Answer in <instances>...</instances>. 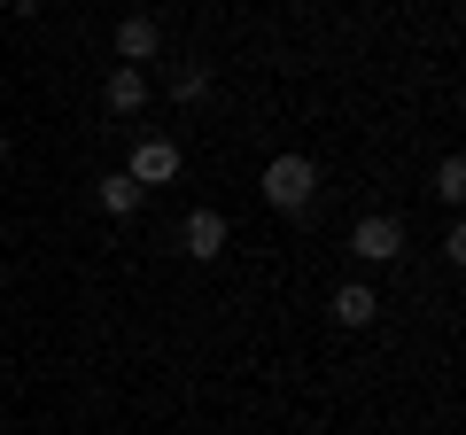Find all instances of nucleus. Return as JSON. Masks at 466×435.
I'll list each match as a JSON object with an SVG mask.
<instances>
[{
    "instance_id": "f8f14e48",
    "label": "nucleus",
    "mask_w": 466,
    "mask_h": 435,
    "mask_svg": "<svg viewBox=\"0 0 466 435\" xmlns=\"http://www.w3.org/2000/svg\"><path fill=\"white\" fill-rule=\"evenodd\" d=\"M0 8H8V0H0Z\"/></svg>"
},
{
    "instance_id": "1a4fd4ad",
    "label": "nucleus",
    "mask_w": 466,
    "mask_h": 435,
    "mask_svg": "<svg viewBox=\"0 0 466 435\" xmlns=\"http://www.w3.org/2000/svg\"><path fill=\"white\" fill-rule=\"evenodd\" d=\"M202 94H210V70H202V63H179V70H171V101H202Z\"/></svg>"
},
{
    "instance_id": "9b49d317",
    "label": "nucleus",
    "mask_w": 466,
    "mask_h": 435,
    "mask_svg": "<svg viewBox=\"0 0 466 435\" xmlns=\"http://www.w3.org/2000/svg\"><path fill=\"white\" fill-rule=\"evenodd\" d=\"M0 156H8V133H0Z\"/></svg>"
},
{
    "instance_id": "423d86ee",
    "label": "nucleus",
    "mask_w": 466,
    "mask_h": 435,
    "mask_svg": "<svg viewBox=\"0 0 466 435\" xmlns=\"http://www.w3.org/2000/svg\"><path fill=\"white\" fill-rule=\"evenodd\" d=\"M334 319H342V327H373V319H381V296H373L366 280L334 288Z\"/></svg>"
},
{
    "instance_id": "9d476101",
    "label": "nucleus",
    "mask_w": 466,
    "mask_h": 435,
    "mask_svg": "<svg viewBox=\"0 0 466 435\" xmlns=\"http://www.w3.org/2000/svg\"><path fill=\"white\" fill-rule=\"evenodd\" d=\"M435 195H443V202L466 195V164H459V156H443V164H435Z\"/></svg>"
},
{
    "instance_id": "f257e3e1",
    "label": "nucleus",
    "mask_w": 466,
    "mask_h": 435,
    "mask_svg": "<svg viewBox=\"0 0 466 435\" xmlns=\"http://www.w3.org/2000/svg\"><path fill=\"white\" fill-rule=\"evenodd\" d=\"M311 195H319V164L311 156H272L265 164V202L272 210H303Z\"/></svg>"
},
{
    "instance_id": "f03ea898",
    "label": "nucleus",
    "mask_w": 466,
    "mask_h": 435,
    "mask_svg": "<svg viewBox=\"0 0 466 435\" xmlns=\"http://www.w3.org/2000/svg\"><path fill=\"white\" fill-rule=\"evenodd\" d=\"M226 241H233V226H226L218 210H187V218H179V257H195V265L226 257Z\"/></svg>"
},
{
    "instance_id": "20e7f679",
    "label": "nucleus",
    "mask_w": 466,
    "mask_h": 435,
    "mask_svg": "<svg viewBox=\"0 0 466 435\" xmlns=\"http://www.w3.org/2000/svg\"><path fill=\"white\" fill-rule=\"evenodd\" d=\"M350 249L366 257V265H389V257H404V226H397V218H381V210H373V218H358V234H350Z\"/></svg>"
},
{
    "instance_id": "6e6552de",
    "label": "nucleus",
    "mask_w": 466,
    "mask_h": 435,
    "mask_svg": "<svg viewBox=\"0 0 466 435\" xmlns=\"http://www.w3.org/2000/svg\"><path fill=\"white\" fill-rule=\"evenodd\" d=\"M140 202H148V187H140L133 171H109V179H101V210H109V218H133Z\"/></svg>"
},
{
    "instance_id": "7ed1b4c3",
    "label": "nucleus",
    "mask_w": 466,
    "mask_h": 435,
    "mask_svg": "<svg viewBox=\"0 0 466 435\" xmlns=\"http://www.w3.org/2000/svg\"><path fill=\"white\" fill-rule=\"evenodd\" d=\"M125 171H133L140 187H171V179H179V140H164V133L133 140V164H125Z\"/></svg>"
},
{
    "instance_id": "39448f33",
    "label": "nucleus",
    "mask_w": 466,
    "mask_h": 435,
    "mask_svg": "<svg viewBox=\"0 0 466 435\" xmlns=\"http://www.w3.org/2000/svg\"><path fill=\"white\" fill-rule=\"evenodd\" d=\"M156 47H164V32H156V16H125V24H116V63H125V70L156 63Z\"/></svg>"
},
{
    "instance_id": "0eeeda50",
    "label": "nucleus",
    "mask_w": 466,
    "mask_h": 435,
    "mask_svg": "<svg viewBox=\"0 0 466 435\" xmlns=\"http://www.w3.org/2000/svg\"><path fill=\"white\" fill-rule=\"evenodd\" d=\"M101 101H109L116 117H133L140 101H148V78H140V70H125V63H116V70H109V86H101Z\"/></svg>"
}]
</instances>
